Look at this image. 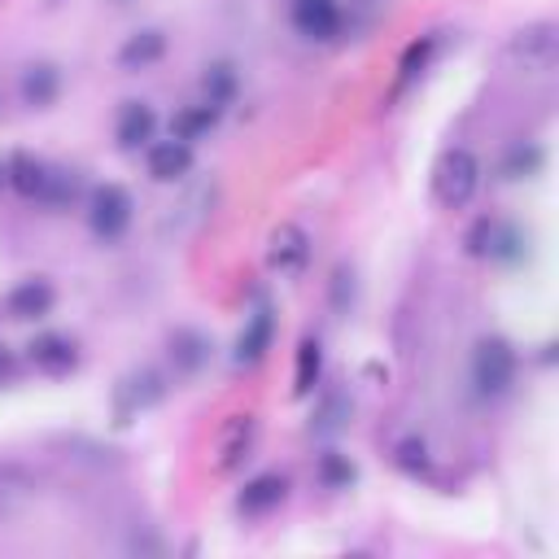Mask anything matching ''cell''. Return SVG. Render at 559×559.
Segmentation results:
<instances>
[{
  "instance_id": "14",
  "label": "cell",
  "mask_w": 559,
  "mask_h": 559,
  "mask_svg": "<svg viewBox=\"0 0 559 559\" xmlns=\"http://www.w3.org/2000/svg\"><path fill=\"white\" fill-rule=\"evenodd\" d=\"M26 358H31V367L44 371V376H66V371L79 362V345H74L66 332H44V336H35V341L26 345Z\"/></svg>"
},
{
  "instance_id": "26",
  "label": "cell",
  "mask_w": 559,
  "mask_h": 559,
  "mask_svg": "<svg viewBox=\"0 0 559 559\" xmlns=\"http://www.w3.org/2000/svg\"><path fill=\"white\" fill-rule=\"evenodd\" d=\"M218 114H223V109H214V105H205V100H201V105H192V109H183V114L175 118V135L192 144V140H201V135L218 122Z\"/></svg>"
},
{
  "instance_id": "2",
  "label": "cell",
  "mask_w": 559,
  "mask_h": 559,
  "mask_svg": "<svg viewBox=\"0 0 559 559\" xmlns=\"http://www.w3.org/2000/svg\"><path fill=\"white\" fill-rule=\"evenodd\" d=\"M480 183H485V166H480V157H476L467 144L445 148V153L437 157V166H432V201H437L441 210H463V205H472V197L480 192Z\"/></svg>"
},
{
  "instance_id": "3",
  "label": "cell",
  "mask_w": 559,
  "mask_h": 559,
  "mask_svg": "<svg viewBox=\"0 0 559 559\" xmlns=\"http://www.w3.org/2000/svg\"><path fill=\"white\" fill-rule=\"evenodd\" d=\"M515 367H520V358H515L511 341H502V336H480L476 341V349H472V384H476L480 397L511 393Z\"/></svg>"
},
{
  "instance_id": "9",
  "label": "cell",
  "mask_w": 559,
  "mask_h": 559,
  "mask_svg": "<svg viewBox=\"0 0 559 559\" xmlns=\"http://www.w3.org/2000/svg\"><path fill=\"white\" fill-rule=\"evenodd\" d=\"M144 166L157 183H175L192 170V144L179 140V135H166V140H148L144 144Z\"/></svg>"
},
{
  "instance_id": "16",
  "label": "cell",
  "mask_w": 559,
  "mask_h": 559,
  "mask_svg": "<svg viewBox=\"0 0 559 559\" xmlns=\"http://www.w3.org/2000/svg\"><path fill=\"white\" fill-rule=\"evenodd\" d=\"M17 96L26 109H48L61 96V70L52 61H31L17 79Z\"/></svg>"
},
{
  "instance_id": "27",
  "label": "cell",
  "mask_w": 559,
  "mask_h": 559,
  "mask_svg": "<svg viewBox=\"0 0 559 559\" xmlns=\"http://www.w3.org/2000/svg\"><path fill=\"white\" fill-rule=\"evenodd\" d=\"M537 166H542V148H537V144H528V148L515 144V148L507 153V162H502V175H507V179H524V175H533Z\"/></svg>"
},
{
  "instance_id": "12",
  "label": "cell",
  "mask_w": 559,
  "mask_h": 559,
  "mask_svg": "<svg viewBox=\"0 0 559 559\" xmlns=\"http://www.w3.org/2000/svg\"><path fill=\"white\" fill-rule=\"evenodd\" d=\"M288 498V476L284 472H258L253 480H245V489L236 493V511L258 520V515H271L280 502Z\"/></svg>"
},
{
  "instance_id": "18",
  "label": "cell",
  "mask_w": 559,
  "mask_h": 559,
  "mask_svg": "<svg viewBox=\"0 0 559 559\" xmlns=\"http://www.w3.org/2000/svg\"><path fill=\"white\" fill-rule=\"evenodd\" d=\"M271 341H275V314L266 310V306H258L249 319H245V328H240V336H236V362H262L266 358V349H271Z\"/></svg>"
},
{
  "instance_id": "20",
  "label": "cell",
  "mask_w": 559,
  "mask_h": 559,
  "mask_svg": "<svg viewBox=\"0 0 559 559\" xmlns=\"http://www.w3.org/2000/svg\"><path fill=\"white\" fill-rule=\"evenodd\" d=\"M170 362H175V376H197L210 362V341L197 328H175L170 332Z\"/></svg>"
},
{
  "instance_id": "11",
  "label": "cell",
  "mask_w": 559,
  "mask_h": 559,
  "mask_svg": "<svg viewBox=\"0 0 559 559\" xmlns=\"http://www.w3.org/2000/svg\"><path fill=\"white\" fill-rule=\"evenodd\" d=\"M52 301H57L52 280L31 275V280H22V284H13V288L4 293V314L17 319V323H26V319H44V314L52 310Z\"/></svg>"
},
{
  "instance_id": "31",
  "label": "cell",
  "mask_w": 559,
  "mask_h": 559,
  "mask_svg": "<svg viewBox=\"0 0 559 559\" xmlns=\"http://www.w3.org/2000/svg\"><path fill=\"white\" fill-rule=\"evenodd\" d=\"M0 105H4V87H0Z\"/></svg>"
},
{
  "instance_id": "30",
  "label": "cell",
  "mask_w": 559,
  "mask_h": 559,
  "mask_svg": "<svg viewBox=\"0 0 559 559\" xmlns=\"http://www.w3.org/2000/svg\"><path fill=\"white\" fill-rule=\"evenodd\" d=\"M0 371H4V349H0Z\"/></svg>"
},
{
  "instance_id": "10",
  "label": "cell",
  "mask_w": 559,
  "mask_h": 559,
  "mask_svg": "<svg viewBox=\"0 0 559 559\" xmlns=\"http://www.w3.org/2000/svg\"><path fill=\"white\" fill-rule=\"evenodd\" d=\"M520 245H524V236H520V227H511V223H502V218H480L472 231H467V253H476V258H520Z\"/></svg>"
},
{
  "instance_id": "19",
  "label": "cell",
  "mask_w": 559,
  "mask_h": 559,
  "mask_svg": "<svg viewBox=\"0 0 559 559\" xmlns=\"http://www.w3.org/2000/svg\"><path fill=\"white\" fill-rule=\"evenodd\" d=\"M48 179H52V162L44 157H9V188L22 192L26 201H39L44 205V192H48Z\"/></svg>"
},
{
  "instance_id": "23",
  "label": "cell",
  "mask_w": 559,
  "mask_h": 559,
  "mask_svg": "<svg viewBox=\"0 0 559 559\" xmlns=\"http://www.w3.org/2000/svg\"><path fill=\"white\" fill-rule=\"evenodd\" d=\"M319 376H323V345L306 336V341L297 345V371H293V389H297V393H310V389L319 384Z\"/></svg>"
},
{
  "instance_id": "29",
  "label": "cell",
  "mask_w": 559,
  "mask_h": 559,
  "mask_svg": "<svg viewBox=\"0 0 559 559\" xmlns=\"http://www.w3.org/2000/svg\"><path fill=\"white\" fill-rule=\"evenodd\" d=\"M332 306L341 314H349V306H354V271L349 266H336L332 271Z\"/></svg>"
},
{
  "instance_id": "21",
  "label": "cell",
  "mask_w": 559,
  "mask_h": 559,
  "mask_svg": "<svg viewBox=\"0 0 559 559\" xmlns=\"http://www.w3.org/2000/svg\"><path fill=\"white\" fill-rule=\"evenodd\" d=\"M236 87H240V79H236V70H231L227 61H214V66L205 70V79H201L205 105H214V109H227V105L236 100Z\"/></svg>"
},
{
  "instance_id": "4",
  "label": "cell",
  "mask_w": 559,
  "mask_h": 559,
  "mask_svg": "<svg viewBox=\"0 0 559 559\" xmlns=\"http://www.w3.org/2000/svg\"><path fill=\"white\" fill-rule=\"evenodd\" d=\"M44 493V476L22 459H0V520L26 515Z\"/></svg>"
},
{
  "instance_id": "17",
  "label": "cell",
  "mask_w": 559,
  "mask_h": 559,
  "mask_svg": "<svg viewBox=\"0 0 559 559\" xmlns=\"http://www.w3.org/2000/svg\"><path fill=\"white\" fill-rule=\"evenodd\" d=\"M153 131H157V114H153V105H144V100H127V105L118 109V122H114V140H118V148H144V144L153 140Z\"/></svg>"
},
{
  "instance_id": "15",
  "label": "cell",
  "mask_w": 559,
  "mask_h": 559,
  "mask_svg": "<svg viewBox=\"0 0 559 559\" xmlns=\"http://www.w3.org/2000/svg\"><path fill=\"white\" fill-rule=\"evenodd\" d=\"M162 57H166V31H157V26H144V31L127 35V39L118 44V70H127V74L148 70V66H157Z\"/></svg>"
},
{
  "instance_id": "13",
  "label": "cell",
  "mask_w": 559,
  "mask_h": 559,
  "mask_svg": "<svg viewBox=\"0 0 559 559\" xmlns=\"http://www.w3.org/2000/svg\"><path fill=\"white\" fill-rule=\"evenodd\" d=\"M293 26L306 39H332L345 26V13L336 0H293Z\"/></svg>"
},
{
  "instance_id": "7",
  "label": "cell",
  "mask_w": 559,
  "mask_h": 559,
  "mask_svg": "<svg viewBox=\"0 0 559 559\" xmlns=\"http://www.w3.org/2000/svg\"><path fill=\"white\" fill-rule=\"evenodd\" d=\"M310 245L314 240H310V231L301 223H280L271 231V240H266V266L275 275H297L310 262Z\"/></svg>"
},
{
  "instance_id": "24",
  "label": "cell",
  "mask_w": 559,
  "mask_h": 559,
  "mask_svg": "<svg viewBox=\"0 0 559 559\" xmlns=\"http://www.w3.org/2000/svg\"><path fill=\"white\" fill-rule=\"evenodd\" d=\"M393 463H397L406 476H428V472H432L428 441H424V437H397V441H393Z\"/></svg>"
},
{
  "instance_id": "8",
  "label": "cell",
  "mask_w": 559,
  "mask_h": 559,
  "mask_svg": "<svg viewBox=\"0 0 559 559\" xmlns=\"http://www.w3.org/2000/svg\"><path fill=\"white\" fill-rule=\"evenodd\" d=\"M253 441H258V419L245 411V415H227L218 437H214V467L218 472H231L240 467L249 454H253Z\"/></svg>"
},
{
  "instance_id": "22",
  "label": "cell",
  "mask_w": 559,
  "mask_h": 559,
  "mask_svg": "<svg viewBox=\"0 0 559 559\" xmlns=\"http://www.w3.org/2000/svg\"><path fill=\"white\" fill-rule=\"evenodd\" d=\"M354 463H349V454H336V450H323L319 459H314V480L323 485V489H349L354 485Z\"/></svg>"
},
{
  "instance_id": "28",
  "label": "cell",
  "mask_w": 559,
  "mask_h": 559,
  "mask_svg": "<svg viewBox=\"0 0 559 559\" xmlns=\"http://www.w3.org/2000/svg\"><path fill=\"white\" fill-rule=\"evenodd\" d=\"M437 52V35H424V39H415L411 48H406V57H402V79L397 83H411L424 66H428V57Z\"/></svg>"
},
{
  "instance_id": "6",
  "label": "cell",
  "mask_w": 559,
  "mask_h": 559,
  "mask_svg": "<svg viewBox=\"0 0 559 559\" xmlns=\"http://www.w3.org/2000/svg\"><path fill=\"white\" fill-rule=\"evenodd\" d=\"M162 393H166V380H162V371H153V367H140V371L122 376V380L114 384V424H131L140 411L157 406Z\"/></svg>"
},
{
  "instance_id": "1",
  "label": "cell",
  "mask_w": 559,
  "mask_h": 559,
  "mask_svg": "<svg viewBox=\"0 0 559 559\" xmlns=\"http://www.w3.org/2000/svg\"><path fill=\"white\" fill-rule=\"evenodd\" d=\"M559 66V26L555 22H524L520 31L507 35L502 44V70H511L515 79H550Z\"/></svg>"
},
{
  "instance_id": "25",
  "label": "cell",
  "mask_w": 559,
  "mask_h": 559,
  "mask_svg": "<svg viewBox=\"0 0 559 559\" xmlns=\"http://www.w3.org/2000/svg\"><path fill=\"white\" fill-rule=\"evenodd\" d=\"M345 419H349V397L332 389V393H323V397H319V406H314V415H310V428L328 437V432H336Z\"/></svg>"
},
{
  "instance_id": "5",
  "label": "cell",
  "mask_w": 559,
  "mask_h": 559,
  "mask_svg": "<svg viewBox=\"0 0 559 559\" xmlns=\"http://www.w3.org/2000/svg\"><path fill=\"white\" fill-rule=\"evenodd\" d=\"M131 192L118 188V183H100L92 197H87V227L100 236V240H118L127 227H131Z\"/></svg>"
}]
</instances>
